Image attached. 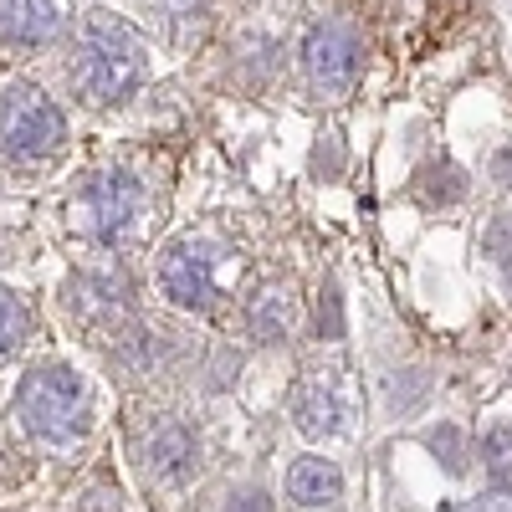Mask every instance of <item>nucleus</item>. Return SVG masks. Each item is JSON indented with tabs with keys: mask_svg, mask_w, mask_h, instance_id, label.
<instances>
[{
	"mask_svg": "<svg viewBox=\"0 0 512 512\" xmlns=\"http://www.w3.org/2000/svg\"><path fill=\"white\" fill-rule=\"evenodd\" d=\"M251 262L246 251L226 236H180L175 246L164 251L159 262V292L169 297L175 308H190V313H216L226 297H236V287L246 282Z\"/></svg>",
	"mask_w": 512,
	"mask_h": 512,
	"instance_id": "obj_1",
	"label": "nucleus"
},
{
	"mask_svg": "<svg viewBox=\"0 0 512 512\" xmlns=\"http://www.w3.org/2000/svg\"><path fill=\"white\" fill-rule=\"evenodd\" d=\"M144 77H149V47H144V36L128 26V21L108 16V11L88 16L82 41H77V57H72L77 93L88 98V103H123Z\"/></svg>",
	"mask_w": 512,
	"mask_h": 512,
	"instance_id": "obj_2",
	"label": "nucleus"
},
{
	"mask_svg": "<svg viewBox=\"0 0 512 512\" xmlns=\"http://www.w3.org/2000/svg\"><path fill=\"white\" fill-rule=\"evenodd\" d=\"M16 415L21 425L36 436V441H52V446H67V441H82L93 425V390L88 379L62 369V364H47L26 374L21 395H16Z\"/></svg>",
	"mask_w": 512,
	"mask_h": 512,
	"instance_id": "obj_3",
	"label": "nucleus"
},
{
	"mask_svg": "<svg viewBox=\"0 0 512 512\" xmlns=\"http://www.w3.org/2000/svg\"><path fill=\"white\" fill-rule=\"evenodd\" d=\"M144 210H149V195L134 175L123 169H98V175L82 180V190L72 195V210L67 221L82 241H93L103 251H118L139 236L144 226Z\"/></svg>",
	"mask_w": 512,
	"mask_h": 512,
	"instance_id": "obj_4",
	"label": "nucleus"
},
{
	"mask_svg": "<svg viewBox=\"0 0 512 512\" xmlns=\"http://www.w3.org/2000/svg\"><path fill=\"white\" fill-rule=\"evenodd\" d=\"M62 144H67V118L36 82H16V88L0 93V164L6 169L47 164Z\"/></svg>",
	"mask_w": 512,
	"mask_h": 512,
	"instance_id": "obj_5",
	"label": "nucleus"
},
{
	"mask_svg": "<svg viewBox=\"0 0 512 512\" xmlns=\"http://www.w3.org/2000/svg\"><path fill=\"white\" fill-rule=\"evenodd\" d=\"M195 456H200V446L190 436V425L175 415H159L139 436V466L149 482H185L195 472Z\"/></svg>",
	"mask_w": 512,
	"mask_h": 512,
	"instance_id": "obj_6",
	"label": "nucleus"
},
{
	"mask_svg": "<svg viewBox=\"0 0 512 512\" xmlns=\"http://www.w3.org/2000/svg\"><path fill=\"white\" fill-rule=\"evenodd\" d=\"M292 420L303 436H344L349 425V390L338 374H303L292 395Z\"/></svg>",
	"mask_w": 512,
	"mask_h": 512,
	"instance_id": "obj_7",
	"label": "nucleus"
},
{
	"mask_svg": "<svg viewBox=\"0 0 512 512\" xmlns=\"http://www.w3.org/2000/svg\"><path fill=\"white\" fill-rule=\"evenodd\" d=\"M303 62H308V77H313V88L323 93H344L349 82L359 77V41L344 31V26H318L308 36V47H303Z\"/></svg>",
	"mask_w": 512,
	"mask_h": 512,
	"instance_id": "obj_8",
	"label": "nucleus"
},
{
	"mask_svg": "<svg viewBox=\"0 0 512 512\" xmlns=\"http://www.w3.org/2000/svg\"><path fill=\"white\" fill-rule=\"evenodd\" d=\"M67 26V0H0V41L6 47H47Z\"/></svg>",
	"mask_w": 512,
	"mask_h": 512,
	"instance_id": "obj_9",
	"label": "nucleus"
},
{
	"mask_svg": "<svg viewBox=\"0 0 512 512\" xmlns=\"http://www.w3.org/2000/svg\"><path fill=\"white\" fill-rule=\"evenodd\" d=\"M287 497L303 502V507H333L344 497V477H338V466L323 461V456H297L292 472H287Z\"/></svg>",
	"mask_w": 512,
	"mask_h": 512,
	"instance_id": "obj_10",
	"label": "nucleus"
},
{
	"mask_svg": "<svg viewBox=\"0 0 512 512\" xmlns=\"http://www.w3.org/2000/svg\"><path fill=\"white\" fill-rule=\"evenodd\" d=\"M292 323H297V297L287 287H267V292L251 297V308H246L251 338H262V344H282V338L292 333Z\"/></svg>",
	"mask_w": 512,
	"mask_h": 512,
	"instance_id": "obj_11",
	"label": "nucleus"
},
{
	"mask_svg": "<svg viewBox=\"0 0 512 512\" xmlns=\"http://www.w3.org/2000/svg\"><path fill=\"white\" fill-rule=\"evenodd\" d=\"M62 303H67L72 313H82V318H93V313L113 318V313L123 308V287H113L108 277H77V282H67Z\"/></svg>",
	"mask_w": 512,
	"mask_h": 512,
	"instance_id": "obj_12",
	"label": "nucleus"
},
{
	"mask_svg": "<svg viewBox=\"0 0 512 512\" xmlns=\"http://www.w3.org/2000/svg\"><path fill=\"white\" fill-rule=\"evenodd\" d=\"M26 333H31V308L21 303L16 292L0 287V359H11L26 344Z\"/></svg>",
	"mask_w": 512,
	"mask_h": 512,
	"instance_id": "obj_13",
	"label": "nucleus"
},
{
	"mask_svg": "<svg viewBox=\"0 0 512 512\" xmlns=\"http://www.w3.org/2000/svg\"><path fill=\"white\" fill-rule=\"evenodd\" d=\"M415 190H420V200H431V205H456L466 195V180H461L456 164H431Z\"/></svg>",
	"mask_w": 512,
	"mask_h": 512,
	"instance_id": "obj_14",
	"label": "nucleus"
},
{
	"mask_svg": "<svg viewBox=\"0 0 512 512\" xmlns=\"http://www.w3.org/2000/svg\"><path fill=\"white\" fill-rule=\"evenodd\" d=\"M482 461L492 466V472H512V420H492L487 436H482Z\"/></svg>",
	"mask_w": 512,
	"mask_h": 512,
	"instance_id": "obj_15",
	"label": "nucleus"
},
{
	"mask_svg": "<svg viewBox=\"0 0 512 512\" xmlns=\"http://www.w3.org/2000/svg\"><path fill=\"white\" fill-rule=\"evenodd\" d=\"M487 251L497 256L502 282H507V292H512V216H507V221H497V226L487 231Z\"/></svg>",
	"mask_w": 512,
	"mask_h": 512,
	"instance_id": "obj_16",
	"label": "nucleus"
},
{
	"mask_svg": "<svg viewBox=\"0 0 512 512\" xmlns=\"http://www.w3.org/2000/svg\"><path fill=\"white\" fill-rule=\"evenodd\" d=\"M77 512H123V497H118V487L98 482V487L82 492V507H77Z\"/></svg>",
	"mask_w": 512,
	"mask_h": 512,
	"instance_id": "obj_17",
	"label": "nucleus"
},
{
	"mask_svg": "<svg viewBox=\"0 0 512 512\" xmlns=\"http://www.w3.org/2000/svg\"><path fill=\"white\" fill-rule=\"evenodd\" d=\"M226 512H272V502H267L262 487H241V492H231V507Z\"/></svg>",
	"mask_w": 512,
	"mask_h": 512,
	"instance_id": "obj_18",
	"label": "nucleus"
},
{
	"mask_svg": "<svg viewBox=\"0 0 512 512\" xmlns=\"http://www.w3.org/2000/svg\"><path fill=\"white\" fill-rule=\"evenodd\" d=\"M431 446H436V451H446V466H451V472H461V441H456V431H451V425L431 436Z\"/></svg>",
	"mask_w": 512,
	"mask_h": 512,
	"instance_id": "obj_19",
	"label": "nucleus"
},
{
	"mask_svg": "<svg viewBox=\"0 0 512 512\" xmlns=\"http://www.w3.org/2000/svg\"><path fill=\"white\" fill-rule=\"evenodd\" d=\"M492 180H497L502 190H512V139L492 154Z\"/></svg>",
	"mask_w": 512,
	"mask_h": 512,
	"instance_id": "obj_20",
	"label": "nucleus"
},
{
	"mask_svg": "<svg viewBox=\"0 0 512 512\" xmlns=\"http://www.w3.org/2000/svg\"><path fill=\"white\" fill-rule=\"evenodd\" d=\"M323 333H338V297L323 292Z\"/></svg>",
	"mask_w": 512,
	"mask_h": 512,
	"instance_id": "obj_21",
	"label": "nucleus"
}]
</instances>
